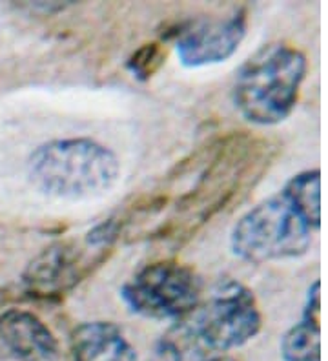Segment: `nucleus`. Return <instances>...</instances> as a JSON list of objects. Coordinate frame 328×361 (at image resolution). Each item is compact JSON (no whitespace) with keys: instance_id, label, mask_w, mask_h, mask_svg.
I'll list each match as a JSON object with an SVG mask.
<instances>
[{"instance_id":"1","label":"nucleus","mask_w":328,"mask_h":361,"mask_svg":"<svg viewBox=\"0 0 328 361\" xmlns=\"http://www.w3.org/2000/svg\"><path fill=\"white\" fill-rule=\"evenodd\" d=\"M321 228V172L296 173L283 188L250 208L233 225L230 248L250 264L296 259L310 250Z\"/></svg>"},{"instance_id":"2","label":"nucleus","mask_w":328,"mask_h":361,"mask_svg":"<svg viewBox=\"0 0 328 361\" xmlns=\"http://www.w3.org/2000/svg\"><path fill=\"white\" fill-rule=\"evenodd\" d=\"M262 314L248 286L224 279L174 322L153 348L150 361H202L239 348L261 332Z\"/></svg>"},{"instance_id":"3","label":"nucleus","mask_w":328,"mask_h":361,"mask_svg":"<svg viewBox=\"0 0 328 361\" xmlns=\"http://www.w3.org/2000/svg\"><path fill=\"white\" fill-rule=\"evenodd\" d=\"M28 179L42 195L62 201H86L108 194L121 177L114 150L90 137L51 139L28 157Z\"/></svg>"},{"instance_id":"4","label":"nucleus","mask_w":328,"mask_h":361,"mask_svg":"<svg viewBox=\"0 0 328 361\" xmlns=\"http://www.w3.org/2000/svg\"><path fill=\"white\" fill-rule=\"evenodd\" d=\"M306 55L288 42H270L250 55L232 84V102L255 126H276L296 110L305 82Z\"/></svg>"},{"instance_id":"5","label":"nucleus","mask_w":328,"mask_h":361,"mask_svg":"<svg viewBox=\"0 0 328 361\" xmlns=\"http://www.w3.org/2000/svg\"><path fill=\"white\" fill-rule=\"evenodd\" d=\"M121 221L108 219L90 230L86 238L66 239L44 248L22 274L24 290L33 298H61L79 285L93 264L104 259L115 239L121 235Z\"/></svg>"},{"instance_id":"6","label":"nucleus","mask_w":328,"mask_h":361,"mask_svg":"<svg viewBox=\"0 0 328 361\" xmlns=\"http://www.w3.org/2000/svg\"><path fill=\"white\" fill-rule=\"evenodd\" d=\"M202 292V278L195 269L179 261L162 259L137 270L119 294L130 312L137 316L177 322L195 309Z\"/></svg>"},{"instance_id":"7","label":"nucleus","mask_w":328,"mask_h":361,"mask_svg":"<svg viewBox=\"0 0 328 361\" xmlns=\"http://www.w3.org/2000/svg\"><path fill=\"white\" fill-rule=\"evenodd\" d=\"M246 11L239 9L224 18H202L179 31L175 51L184 68L221 64L239 49L246 37Z\"/></svg>"},{"instance_id":"8","label":"nucleus","mask_w":328,"mask_h":361,"mask_svg":"<svg viewBox=\"0 0 328 361\" xmlns=\"http://www.w3.org/2000/svg\"><path fill=\"white\" fill-rule=\"evenodd\" d=\"M0 356L13 361H57L61 348L39 316L11 309L0 316Z\"/></svg>"},{"instance_id":"9","label":"nucleus","mask_w":328,"mask_h":361,"mask_svg":"<svg viewBox=\"0 0 328 361\" xmlns=\"http://www.w3.org/2000/svg\"><path fill=\"white\" fill-rule=\"evenodd\" d=\"M73 361H139L135 347L111 322H86L70 338Z\"/></svg>"},{"instance_id":"10","label":"nucleus","mask_w":328,"mask_h":361,"mask_svg":"<svg viewBox=\"0 0 328 361\" xmlns=\"http://www.w3.org/2000/svg\"><path fill=\"white\" fill-rule=\"evenodd\" d=\"M283 361H321V281L305 295L301 319L284 332L279 343Z\"/></svg>"},{"instance_id":"11","label":"nucleus","mask_w":328,"mask_h":361,"mask_svg":"<svg viewBox=\"0 0 328 361\" xmlns=\"http://www.w3.org/2000/svg\"><path fill=\"white\" fill-rule=\"evenodd\" d=\"M166 59V51L162 49L161 44L152 42V44L140 46L126 62V68L137 77L139 80L152 79L162 66V62Z\"/></svg>"},{"instance_id":"12","label":"nucleus","mask_w":328,"mask_h":361,"mask_svg":"<svg viewBox=\"0 0 328 361\" xmlns=\"http://www.w3.org/2000/svg\"><path fill=\"white\" fill-rule=\"evenodd\" d=\"M202 361H236V360H233V357H228V356H223V354H219V356H210Z\"/></svg>"}]
</instances>
